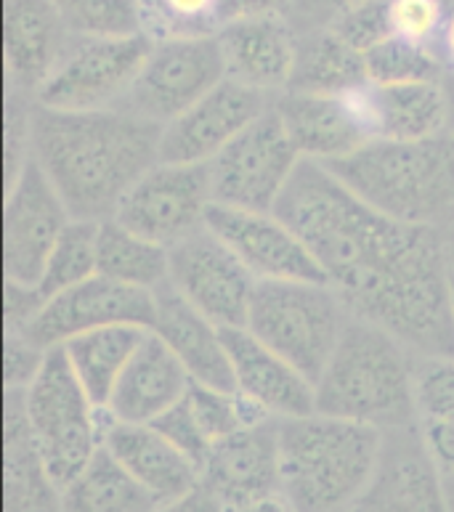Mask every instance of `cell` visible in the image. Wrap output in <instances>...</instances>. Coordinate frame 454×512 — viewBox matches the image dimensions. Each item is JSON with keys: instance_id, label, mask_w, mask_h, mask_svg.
Returning a JSON list of instances; mask_svg holds the SVG:
<instances>
[{"instance_id": "42", "label": "cell", "mask_w": 454, "mask_h": 512, "mask_svg": "<svg viewBox=\"0 0 454 512\" xmlns=\"http://www.w3.org/2000/svg\"><path fill=\"white\" fill-rule=\"evenodd\" d=\"M423 436L425 451L431 454L433 465L444 478H454V417L431 425H417Z\"/></svg>"}, {"instance_id": "30", "label": "cell", "mask_w": 454, "mask_h": 512, "mask_svg": "<svg viewBox=\"0 0 454 512\" xmlns=\"http://www.w3.org/2000/svg\"><path fill=\"white\" fill-rule=\"evenodd\" d=\"M96 268L117 284L157 292L170 282V250L109 218L99 223Z\"/></svg>"}, {"instance_id": "8", "label": "cell", "mask_w": 454, "mask_h": 512, "mask_svg": "<svg viewBox=\"0 0 454 512\" xmlns=\"http://www.w3.org/2000/svg\"><path fill=\"white\" fill-rule=\"evenodd\" d=\"M147 35L72 38L35 104L64 112L120 109L152 51Z\"/></svg>"}, {"instance_id": "2", "label": "cell", "mask_w": 454, "mask_h": 512, "mask_svg": "<svg viewBox=\"0 0 454 512\" xmlns=\"http://www.w3.org/2000/svg\"><path fill=\"white\" fill-rule=\"evenodd\" d=\"M162 125L125 109L64 112L32 101V160L75 221H109L147 170L160 162Z\"/></svg>"}, {"instance_id": "10", "label": "cell", "mask_w": 454, "mask_h": 512, "mask_svg": "<svg viewBox=\"0 0 454 512\" xmlns=\"http://www.w3.org/2000/svg\"><path fill=\"white\" fill-rule=\"evenodd\" d=\"M224 80L226 62L218 35L162 40L152 46L120 109L165 128Z\"/></svg>"}, {"instance_id": "28", "label": "cell", "mask_w": 454, "mask_h": 512, "mask_svg": "<svg viewBox=\"0 0 454 512\" xmlns=\"http://www.w3.org/2000/svg\"><path fill=\"white\" fill-rule=\"evenodd\" d=\"M367 83L370 75L364 54L343 43L335 32L319 27L298 35V56L287 91L340 96Z\"/></svg>"}, {"instance_id": "22", "label": "cell", "mask_w": 454, "mask_h": 512, "mask_svg": "<svg viewBox=\"0 0 454 512\" xmlns=\"http://www.w3.org/2000/svg\"><path fill=\"white\" fill-rule=\"evenodd\" d=\"M70 30L51 0H6L3 3V46L8 88L19 96H38L62 54L70 46Z\"/></svg>"}, {"instance_id": "17", "label": "cell", "mask_w": 454, "mask_h": 512, "mask_svg": "<svg viewBox=\"0 0 454 512\" xmlns=\"http://www.w3.org/2000/svg\"><path fill=\"white\" fill-rule=\"evenodd\" d=\"M208 229L234 250L258 282H327L303 239L277 213L213 205Z\"/></svg>"}, {"instance_id": "29", "label": "cell", "mask_w": 454, "mask_h": 512, "mask_svg": "<svg viewBox=\"0 0 454 512\" xmlns=\"http://www.w3.org/2000/svg\"><path fill=\"white\" fill-rule=\"evenodd\" d=\"M147 332L149 329L141 327H107L72 337L70 343L62 345L72 372L99 409H107L109 398Z\"/></svg>"}, {"instance_id": "7", "label": "cell", "mask_w": 454, "mask_h": 512, "mask_svg": "<svg viewBox=\"0 0 454 512\" xmlns=\"http://www.w3.org/2000/svg\"><path fill=\"white\" fill-rule=\"evenodd\" d=\"M30 433L59 489H67L101 449V412L85 393L62 348H51L22 390Z\"/></svg>"}, {"instance_id": "13", "label": "cell", "mask_w": 454, "mask_h": 512, "mask_svg": "<svg viewBox=\"0 0 454 512\" xmlns=\"http://www.w3.org/2000/svg\"><path fill=\"white\" fill-rule=\"evenodd\" d=\"M72 215L54 184L35 160H27L19 176L6 184V229L3 268L6 282L40 284L56 242L70 226Z\"/></svg>"}, {"instance_id": "25", "label": "cell", "mask_w": 454, "mask_h": 512, "mask_svg": "<svg viewBox=\"0 0 454 512\" xmlns=\"http://www.w3.org/2000/svg\"><path fill=\"white\" fill-rule=\"evenodd\" d=\"M192 385V377L186 375L168 345L154 332H147L104 412L115 420L152 425L178 401H184Z\"/></svg>"}, {"instance_id": "41", "label": "cell", "mask_w": 454, "mask_h": 512, "mask_svg": "<svg viewBox=\"0 0 454 512\" xmlns=\"http://www.w3.org/2000/svg\"><path fill=\"white\" fill-rule=\"evenodd\" d=\"M46 306L38 284L6 282V329H24Z\"/></svg>"}, {"instance_id": "1", "label": "cell", "mask_w": 454, "mask_h": 512, "mask_svg": "<svg viewBox=\"0 0 454 512\" xmlns=\"http://www.w3.org/2000/svg\"><path fill=\"white\" fill-rule=\"evenodd\" d=\"M274 213L303 239L351 314L441 234L385 218L311 160L298 165Z\"/></svg>"}, {"instance_id": "44", "label": "cell", "mask_w": 454, "mask_h": 512, "mask_svg": "<svg viewBox=\"0 0 454 512\" xmlns=\"http://www.w3.org/2000/svg\"><path fill=\"white\" fill-rule=\"evenodd\" d=\"M356 3H364V0H295L293 11L308 19V24H311L308 30H319Z\"/></svg>"}, {"instance_id": "3", "label": "cell", "mask_w": 454, "mask_h": 512, "mask_svg": "<svg viewBox=\"0 0 454 512\" xmlns=\"http://www.w3.org/2000/svg\"><path fill=\"white\" fill-rule=\"evenodd\" d=\"M385 433L306 414L279 420V497L293 512H346L370 486Z\"/></svg>"}, {"instance_id": "37", "label": "cell", "mask_w": 454, "mask_h": 512, "mask_svg": "<svg viewBox=\"0 0 454 512\" xmlns=\"http://www.w3.org/2000/svg\"><path fill=\"white\" fill-rule=\"evenodd\" d=\"M447 0H388L391 38L439 51L441 32L447 27Z\"/></svg>"}, {"instance_id": "31", "label": "cell", "mask_w": 454, "mask_h": 512, "mask_svg": "<svg viewBox=\"0 0 454 512\" xmlns=\"http://www.w3.org/2000/svg\"><path fill=\"white\" fill-rule=\"evenodd\" d=\"M154 507L157 502L104 446L62 491V512H152Z\"/></svg>"}, {"instance_id": "45", "label": "cell", "mask_w": 454, "mask_h": 512, "mask_svg": "<svg viewBox=\"0 0 454 512\" xmlns=\"http://www.w3.org/2000/svg\"><path fill=\"white\" fill-rule=\"evenodd\" d=\"M152 512H226V505L208 489V486H197L184 497L157 505Z\"/></svg>"}, {"instance_id": "49", "label": "cell", "mask_w": 454, "mask_h": 512, "mask_svg": "<svg viewBox=\"0 0 454 512\" xmlns=\"http://www.w3.org/2000/svg\"><path fill=\"white\" fill-rule=\"evenodd\" d=\"M441 237H444V250H447L449 268H452V274H454V223L444 231V234H441Z\"/></svg>"}, {"instance_id": "39", "label": "cell", "mask_w": 454, "mask_h": 512, "mask_svg": "<svg viewBox=\"0 0 454 512\" xmlns=\"http://www.w3.org/2000/svg\"><path fill=\"white\" fill-rule=\"evenodd\" d=\"M154 428L160 430L162 436L168 438L170 444L176 446L178 451H184L186 457L192 459L194 465L202 470V462L210 454L213 444L208 441V436L202 433L200 422L194 417L189 401H178L170 412H165L157 422H152Z\"/></svg>"}, {"instance_id": "9", "label": "cell", "mask_w": 454, "mask_h": 512, "mask_svg": "<svg viewBox=\"0 0 454 512\" xmlns=\"http://www.w3.org/2000/svg\"><path fill=\"white\" fill-rule=\"evenodd\" d=\"M301 162L303 157L271 104L208 165L213 205L274 213Z\"/></svg>"}, {"instance_id": "38", "label": "cell", "mask_w": 454, "mask_h": 512, "mask_svg": "<svg viewBox=\"0 0 454 512\" xmlns=\"http://www.w3.org/2000/svg\"><path fill=\"white\" fill-rule=\"evenodd\" d=\"M343 43L359 51V54H370L372 48L380 46L383 40L391 38V27H388V0H364L356 6L346 8L327 24Z\"/></svg>"}, {"instance_id": "12", "label": "cell", "mask_w": 454, "mask_h": 512, "mask_svg": "<svg viewBox=\"0 0 454 512\" xmlns=\"http://www.w3.org/2000/svg\"><path fill=\"white\" fill-rule=\"evenodd\" d=\"M170 287L221 329L247 327L258 279L205 226L170 247Z\"/></svg>"}, {"instance_id": "32", "label": "cell", "mask_w": 454, "mask_h": 512, "mask_svg": "<svg viewBox=\"0 0 454 512\" xmlns=\"http://www.w3.org/2000/svg\"><path fill=\"white\" fill-rule=\"evenodd\" d=\"M141 32L152 43L208 38L224 27L221 0H139Z\"/></svg>"}, {"instance_id": "14", "label": "cell", "mask_w": 454, "mask_h": 512, "mask_svg": "<svg viewBox=\"0 0 454 512\" xmlns=\"http://www.w3.org/2000/svg\"><path fill=\"white\" fill-rule=\"evenodd\" d=\"M154 311H157L154 292L125 287L96 274L88 282L48 298L32 324L19 332L30 337L43 351H51V348H62L64 343H70L72 337L88 335L96 329H152Z\"/></svg>"}, {"instance_id": "43", "label": "cell", "mask_w": 454, "mask_h": 512, "mask_svg": "<svg viewBox=\"0 0 454 512\" xmlns=\"http://www.w3.org/2000/svg\"><path fill=\"white\" fill-rule=\"evenodd\" d=\"M295 8V0H221L224 24L245 19H287Z\"/></svg>"}, {"instance_id": "4", "label": "cell", "mask_w": 454, "mask_h": 512, "mask_svg": "<svg viewBox=\"0 0 454 512\" xmlns=\"http://www.w3.org/2000/svg\"><path fill=\"white\" fill-rule=\"evenodd\" d=\"M372 210L412 229L454 223V138L372 141L346 160L324 165Z\"/></svg>"}, {"instance_id": "24", "label": "cell", "mask_w": 454, "mask_h": 512, "mask_svg": "<svg viewBox=\"0 0 454 512\" xmlns=\"http://www.w3.org/2000/svg\"><path fill=\"white\" fill-rule=\"evenodd\" d=\"M218 43L226 62V77L258 93H282L290 88L298 56V32L287 19H245L224 24Z\"/></svg>"}, {"instance_id": "11", "label": "cell", "mask_w": 454, "mask_h": 512, "mask_svg": "<svg viewBox=\"0 0 454 512\" xmlns=\"http://www.w3.org/2000/svg\"><path fill=\"white\" fill-rule=\"evenodd\" d=\"M213 207L208 165L157 162L133 184L115 221L162 247H176L208 226Z\"/></svg>"}, {"instance_id": "40", "label": "cell", "mask_w": 454, "mask_h": 512, "mask_svg": "<svg viewBox=\"0 0 454 512\" xmlns=\"http://www.w3.org/2000/svg\"><path fill=\"white\" fill-rule=\"evenodd\" d=\"M46 353L19 329H6V388L24 390L38 377Z\"/></svg>"}, {"instance_id": "21", "label": "cell", "mask_w": 454, "mask_h": 512, "mask_svg": "<svg viewBox=\"0 0 454 512\" xmlns=\"http://www.w3.org/2000/svg\"><path fill=\"white\" fill-rule=\"evenodd\" d=\"M237 393L274 420H295L316 412V385L303 372L242 329H224Z\"/></svg>"}, {"instance_id": "27", "label": "cell", "mask_w": 454, "mask_h": 512, "mask_svg": "<svg viewBox=\"0 0 454 512\" xmlns=\"http://www.w3.org/2000/svg\"><path fill=\"white\" fill-rule=\"evenodd\" d=\"M6 512H62V489L32 438L22 390H8L6 398Z\"/></svg>"}, {"instance_id": "26", "label": "cell", "mask_w": 454, "mask_h": 512, "mask_svg": "<svg viewBox=\"0 0 454 512\" xmlns=\"http://www.w3.org/2000/svg\"><path fill=\"white\" fill-rule=\"evenodd\" d=\"M367 93L375 141H425L449 133V96L444 80L370 83Z\"/></svg>"}, {"instance_id": "18", "label": "cell", "mask_w": 454, "mask_h": 512, "mask_svg": "<svg viewBox=\"0 0 454 512\" xmlns=\"http://www.w3.org/2000/svg\"><path fill=\"white\" fill-rule=\"evenodd\" d=\"M346 512H449L447 478L425 451L417 425L385 433L378 470Z\"/></svg>"}, {"instance_id": "23", "label": "cell", "mask_w": 454, "mask_h": 512, "mask_svg": "<svg viewBox=\"0 0 454 512\" xmlns=\"http://www.w3.org/2000/svg\"><path fill=\"white\" fill-rule=\"evenodd\" d=\"M154 295H157V311L149 332L168 345L170 353L186 369V375L192 377V383L213 390H237L224 343V329L189 306L170 284Z\"/></svg>"}, {"instance_id": "15", "label": "cell", "mask_w": 454, "mask_h": 512, "mask_svg": "<svg viewBox=\"0 0 454 512\" xmlns=\"http://www.w3.org/2000/svg\"><path fill=\"white\" fill-rule=\"evenodd\" d=\"M367 91L370 83L340 96L287 91L274 109L303 160L332 165L375 141Z\"/></svg>"}, {"instance_id": "20", "label": "cell", "mask_w": 454, "mask_h": 512, "mask_svg": "<svg viewBox=\"0 0 454 512\" xmlns=\"http://www.w3.org/2000/svg\"><path fill=\"white\" fill-rule=\"evenodd\" d=\"M101 446L157 505L184 497L202 483L200 467L170 444L154 425L123 422L101 412Z\"/></svg>"}, {"instance_id": "35", "label": "cell", "mask_w": 454, "mask_h": 512, "mask_svg": "<svg viewBox=\"0 0 454 512\" xmlns=\"http://www.w3.org/2000/svg\"><path fill=\"white\" fill-rule=\"evenodd\" d=\"M367 75L375 85H401V83H428L444 80V59L436 48L415 46L407 40L388 38L364 54Z\"/></svg>"}, {"instance_id": "6", "label": "cell", "mask_w": 454, "mask_h": 512, "mask_svg": "<svg viewBox=\"0 0 454 512\" xmlns=\"http://www.w3.org/2000/svg\"><path fill=\"white\" fill-rule=\"evenodd\" d=\"M351 319L327 282H258L245 329L316 385Z\"/></svg>"}, {"instance_id": "16", "label": "cell", "mask_w": 454, "mask_h": 512, "mask_svg": "<svg viewBox=\"0 0 454 512\" xmlns=\"http://www.w3.org/2000/svg\"><path fill=\"white\" fill-rule=\"evenodd\" d=\"M271 104V96L226 77L205 99L162 128L160 160L210 165Z\"/></svg>"}, {"instance_id": "48", "label": "cell", "mask_w": 454, "mask_h": 512, "mask_svg": "<svg viewBox=\"0 0 454 512\" xmlns=\"http://www.w3.org/2000/svg\"><path fill=\"white\" fill-rule=\"evenodd\" d=\"M444 85H447V96H449V136L454 138V72H449L444 77Z\"/></svg>"}, {"instance_id": "33", "label": "cell", "mask_w": 454, "mask_h": 512, "mask_svg": "<svg viewBox=\"0 0 454 512\" xmlns=\"http://www.w3.org/2000/svg\"><path fill=\"white\" fill-rule=\"evenodd\" d=\"M96 258H99V223L72 218L62 239L56 242L54 253L48 258L43 279L38 284L40 292L48 300L59 292H67L77 284L88 282L91 276L99 274Z\"/></svg>"}, {"instance_id": "46", "label": "cell", "mask_w": 454, "mask_h": 512, "mask_svg": "<svg viewBox=\"0 0 454 512\" xmlns=\"http://www.w3.org/2000/svg\"><path fill=\"white\" fill-rule=\"evenodd\" d=\"M439 54L444 59V67H449V72H454V11H449L447 27L441 32Z\"/></svg>"}, {"instance_id": "47", "label": "cell", "mask_w": 454, "mask_h": 512, "mask_svg": "<svg viewBox=\"0 0 454 512\" xmlns=\"http://www.w3.org/2000/svg\"><path fill=\"white\" fill-rule=\"evenodd\" d=\"M226 512H293V510L287 507V502L282 497H271V499H263V502H253V505L229 507Z\"/></svg>"}, {"instance_id": "5", "label": "cell", "mask_w": 454, "mask_h": 512, "mask_svg": "<svg viewBox=\"0 0 454 512\" xmlns=\"http://www.w3.org/2000/svg\"><path fill=\"white\" fill-rule=\"evenodd\" d=\"M412 367L415 356L396 337L354 316L316 380V412L383 433L412 428Z\"/></svg>"}, {"instance_id": "19", "label": "cell", "mask_w": 454, "mask_h": 512, "mask_svg": "<svg viewBox=\"0 0 454 512\" xmlns=\"http://www.w3.org/2000/svg\"><path fill=\"white\" fill-rule=\"evenodd\" d=\"M202 486L229 507L279 497V420L239 430L213 444L202 462Z\"/></svg>"}, {"instance_id": "34", "label": "cell", "mask_w": 454, "mask_h": 512, "mask_svg": "<svg viewBox=\"0 0 454 512\" xmlns=\"http://www.w3.org/2000/svg\"><path fill=\"white\" fill-rule=\"evenodd\" d=\"M72 38H131L141 32L139 0H51Z\"/></svg>"}, {"instance_id": "36", "label": "cell", "mask_w": 454, "mask_h": 512, "mask_svg": "<svg viewBox=\"0 0 454 512\" xmlns=\"http://www.w3.org/2000/svg\"><path fill=\"white\" fill-rule=\"evenodd\" d=\"M417 425L454 417V356H425L412 367Z\"/></svg>"}]
</instances>
